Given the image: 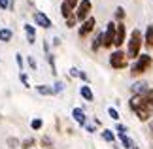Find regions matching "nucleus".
Here are the masks:
<instances>
[{
	"instance_id": "f257e3e1",
	"label": "nucleus",
	"mask_w": 153,
	"mask_h": 149,
	"mask_svg": "<svg viewBox=\"0 0 153 149\" xmlns=\"http://www.w3.org/2000/svg\"><path fill=\"white\" fill-rule=\"evenodd\" d=\"M142 44H144V36L140 28H134L131 32V38L127 42V59H138L142 53Z\"/></svg>"
},
{
	"instance_id": "f03ea898",
	"label": "nucleus",
	"mask_w": 153,
	"mask_h": 149,
	"mask_svg": "<svg viewBox=\"0 0 153 149\" xmlns=\"http://www.w3.org/2000/svg\"><path fill=\"white\" fill-rule=\"evenodd\" d=\"M153 66V59L149 57V55H146V53H142L136 61H134V64L131 66V76H142V74H146L148 70Z\"/></svg>"
},
{
	"instance_id": "7ed1b4c3",
	"label": "nucleus",
	"mask_w": 153,
	"mask_h": 149,
	"mask_svg": "<svg viewBox=\"0 0 153 149\" xmlns=\"http://www.w3.org/2000/svg\"><path fill=\"white\" fill-rule=\"evenodd\" d=\"M108 61H110V66H111V68H115V70H123V68H127V66H128L127 53H125V51H121V49L111 51Z\"/></svg>"
},
{
	"instance_id": "20e7f679",
	"label": "nucleus",
	"mask_w": 153,
	"mask_h": 149,
	"mask_svg": "<svg viewBox=\"0 0 153 149\" xmlns=\"http://www.w3.org/2000/svg\"><path fill=\"white\" fill-rule=\"evenodd\" d=\"M91 10H93L91 0H79L78 8H76V11H74V15H76V19H78V23H83L87 17H91Z\"/></svg>"
},
{
	"instance_id": "39448f33",
	"label": "nucleus",
	"mask_w": 153,
	"mask_h": 149,
	"mask_svg": "<svg viewBox=\"0 0 153 149\" xmlns=\"http://www.w3.org/2000/svg\"><path fill=\"white\" fill-rule=\"evenodd\" d=\"M114 42H115V23L110 21L108 25H106V30L102 32V47H106V49H111Z\"/></svg>"
},
{
	"instance_id": "423d86ee",
	"label": "nucleus",
	"mask_w": 153,
	"mask_h": 149,
	"mask_svg": "<svg viewBox=\"0 0 153 149\" xmlns=\"http://www.w3.org/2000/svg\"><path fill=\"white\" fill-rule=\"evenodd\" d=\"M128 108H131L132 111H138V110H144V108L153 110L151 106L148 104V98H146V96H140V94H132V98L128 100Z\"/></svg>"
},
{
	"instance_id": "0eeeda50",
	"label": "nucleus",
	"mask_w": 153,
	"mask_h": 149,
	"mask_svg": "<svg viewBox=\"0 0 153 149\" xmlns=\"http://www.w3.org/2000/svg\"><path fill=\"white\" fill-rule=\"evenodd\" d=\"M95 27H97V19L95 17H87V19L81 23V27H79V30H78V34H79V38H85V36H89V34L95 30Z\"/></svg>"
},
{
	"instance_id": "6e6552de",
	"label": "nucleus",
	"mask_w": 153,
	"mask_h": 149,
	"mask_svg": "<svg viewBox=\"0 0 153 149\" xmlns=\"http://www.w3.org/2000/svg\"><path fill=\"white\" fill-rule=\"evenodd\" d=\"M125 42H127V27H125V21H121V23L115 25V42H114V45L121 47Z\"/></svg>"
},
{
	"instance_id": "1a4fd4ad",
	"label": "nucleus",
	"mask_w": 153,
	"mask_h": 149,
	"mask_svg": "<svg viewBox=\"0 0 153 149\" xmlns=\"http://www.w3.org/2000/svg\"><path fill=\"white\" fill-rule=\"evenodd\" d=\"M32 19H34V23H36V27H42V28H51L53 27V21L44 13V11H34Z\"/></svg>"
},
{
	"instance_id": "9d476101",
	"label": "nucleus",
	"mask_w": 153,
	"mask_h": 149,
	"mask_svg": "<svg viewBox=\"0 0 153 149\" xmlns=\"http://www.w3.org/2000/svg\"><path fill=\"white\" fill-rule=\"evenodd\" d=\"M132 94H140V96H148V94L153 91V89L148 85L146 81H136V83H132Z\"/></svg>"
},
{
	"instance_id": "9b49d317",
	"label": "nucleus",
	"mask_w": 153,
	"mask_h": 149,
	"mask_svg": "<svg viewBox=\"0 0 153 149\" xmlns=\"http://www.w3.org/2000/svg\"><path fill=\"white\" fill-rule=\"evenodd\" d=\"M72 119L78 125H81V127H83V125L87 123V117H85V111L81 110V108H74L72 110Z\"/></svg>"
},
{
	"instance_id": "f8f14e48",
	"label": "nucleus",
	"mask_w": 153,
	"mask_h": 149,
	"mask_svg": "<svg viewBox=\"0 0 153 149\" xmlns=\"http://www.w3.org/2000/svg\"><path fill=\"white\" fill-rule=\"evenodd\" d=\"M23 28H25V34H27V42L30 45H34V44H36V28H34L30 23H27Z\"/></svg>"
},
{
	"instance_id": "ddd939ff",
	"label": "nucleus",
	"mask_w": 153,
	"mask_h": 149,
	"mask_svg": "<svg viewBox=\"0 0 153 149\" xmlns=\"http://www.w3.org/2000/svg\"><path fill=\"white\" fill-rule=\"evenodd\" d=\"M134 115H136V119H138V121L146 123V121H149V119L153 117V110H149V108H144V110H138V111H134Z\"/></svg>"
},
{
	"instance_id": "4468645a",
	"label": "nucleus",
	"mask_w": 153,
	"mask_h": 149,
	"mask_svg": "<svg viewBox=\"0 0 153 149\" xmlns=\"http://www.w3.org/2000/svg\"><path fill=\"white\" fill-rule=\"evenodd\" d=\"M79 94H81V98H83V100H87V102H93V98H95V94H93L91 87L87 85V83L79 87Z\"/></svg>"
},
{
	"instance_id": "2eb2a0df",
	"label": "nucleus",
	"mask_w": 153,
	"mask_h": 149,
	"mask_svg": "<svg viewBox=\"0 0 153 149\" xmlns=\"http://www.w3.org/2000/svg\"><path fill=\"white\" fill-rule=\"evenodd\" d=\"M36 93H40L42 96H53V94H55V89L51 85H36Z\"/></svg>"
},
{
	"instance_id": "dca6fc26",
	"label": "nucleus",
	"mask_w": 153,
	"mask_h": 149,
	"mask_svg": "<svg viewBox=\"0 0 153 149\" xmlns=\"http://www.w3.org/2000/svg\"><path fill=\"white\" fill-rule=\"evenodd\" d=\"M144 44L148 47H153V23L148 25V28H146V32H144Z\"/></svg>"
},
{
	"instance_id": "f3484780",
	"label": "nucleus",
	"mask_w": 153,
	"mask_h": 149,
	"mask_svg": "<svg viewBox=\"0 0 153 149\" xmlns=\"http://www.w3.org/2000/svg\"><path fill=\"white\" fill-rule=\"evenodd\" d=\"M100 136H102V140H104V142H108V144L114 145V142H115V134H114V130L104 128L102 132H100Z\"/></svg>"
},
{
	"instance_id": "a211bd4d",
	"label": "nucleus",
	"mask_w": 153,
	"mask_h": 149,
	"mask_svg": "<svg viewBox=\"0 0 153 149\" xmlns=\"http://www.w3.org/2000/svg\"><path fill=\"white\" fill-rule=\"evenodd\" d=\"M61 15L64 17V19H66V17H70V15H74V10L66 4V0H62V4H61Z\"/></svg>"
},
{
	"instance_id": "6ab92c4d",
	"label": "nucleus",
	"mask_w": 153,
	"mask_h": 149,
	"mask_svg": "<svg viewBox=\"0 0 153 149\" xmlns=\"http://www.w3.org/2000/svg\"><path fill=\"white\" fill-rule=\"evenodd\" d=\"M117 136H119V140H121V144H123V147H125V149H132L134 147V142L128 138L127 134H117Z\"/></svg>"
},
{
	"instance_id": "aec40b11",
	"label": "nucleus",
	"mask_w": 153,
	"mask_h": 149,
	"mask_svg": "<svg viewBox=\"0 0 153 149\" xmlns=\"http://www.w3.org/2000/svg\"><path fill=\"white\" fill-rule=\"evenodd\" d=\"M13 38V32L10 28H0V42H10Z\"/></svg>"
},
{
	"instance_id": "412c9836",
	"label": "nucleus",
	"mask_w": 153,
	"mask_h": 149,
	"mask_svg": "<svg viewBox=\"0 0 153 149\" xmlns=\"http://www.w3.org/2000/svg\"><path fill=\"white\" fill-rule=\"evenodd\" d=\"M100 47H102V32H98V34H97V38L93 40V44H91V49L97 53L98 49H100Z\"/></svg>"
},
{
	"instance_id": "4be33fe9",
	"label": "nucleus",
	"mask_w": 153,
	"mask_h": 149,
	"mask_svg": "<svg viewBox=\"0 0 153 149\" xmlns=\"http://www.w3.org/2000/svg\"><path fill=\"white\" fill-rule=\"evenodd\" d=\"M34 145H36V140L34 138H25V140H21V144H19L21 149H32Z\"/></svg>"
},
{
	"instance_id": "5701e85b",
	"label": "nucleus",
	"mask_w": 153,
	"mask_h": 149,
	"mask_svg": "<svg viewBox=\"0 0 153 149\" xmlns=\"http://www.w3.org/2000/svg\"><path fill=\"white\" fill-rule=\"evenodd\" d=\"M42 127H44V121L40 117H36V119H32V121H30V128L32 130H40Z\"/></svg>"
},
{
	"instance_id": "b1692460",
	"label": "nucleus",
	"mask_w": 153,
	"mask_h": 149,
	"mask_svg": "<svg viewBox=\"0 0 153 149\" xmlns=\"http://www.w3.org/2000/svg\"><path fill=\"white\" fill-rule=\"evenodd\" d=\"M115 17H117V21H125V8H123V6H117L115 8Z\"/></svg>"
},
{
	"instance_id": "393cba45",
	"label": "nucleus",
	"mask_w": 153,
	"mask_h": 149,
	"mask_svg": "<svg viewBox=\"0 0 153 149\" xmlns=\"http://www.w3.org/2000/svg\"><path fill=\"white\" fill-rule=\"evenodd\" d=\"M64 23H66V28H74L76 25H78V19H76V15H70L64 19Z\"/></svg>"
},
{
	"instance_id": "a878e982",
	"label": "nucleus",
	"mask_w": 153,
	"mask_h": 149,
	"mask_svg": "<svg viewBox=\"0 0 153 149\" xmlns=\"http://www.w3.org/2000/svg\"><path fill=\"white\" fill-rule=\"evenodd\" d=\"M48 62H49V66H51V74H53V76H57V66H55V57H53L51 53H48Z\"/></svg>"
},
{
	"instance_id": "bb28decb",
	"label": "nucleus",
	"mask_w": 153,
	"mask_h": 149,
	"mask_svg": "<svg viewBox=\"0 0 153 149\" xmlns=\"http://www.w3.org/2000/svg\"><path fill=\"white\" fill-rule=\"evenodd\" d=\"M40 145H42L44 149H49V147L53 145V142H51L49 136H42V140H40Z\"/></svg>"
},
{
	"instance_id": "cd10ccee",
	"label": "nucleus",
	"mask_w": 153,
	"mask_h": 149,
	"mask_svg": "<svg viewBox=\"0 0 153 149\" xmlns=\"http://www.w3.org/2000/svg\"><path fill=\"white\" fill-rule=\"evenodd\" d=\"M108 115H110L111 119H114V121H119V119H121V115H119V111H117L115 108H111V106H110V108H108Z\"/></svg>"
},
{
	"instance_id": "c85d7f7f",
	"label": "nucleus",
	"mask_w": 153,
	"mask_h": 149,
	"mask_svg": "<svg viewBox=\"0 0 153 149\" xmlns=\"http://www.w3.org/2000/svg\"><path fill=\"white\" fill-rule=\"evenodd\" d=\"M6 144H8V147H10V149H17L21 142L17 140V138H8V140H6Z\"/></svg>"
},
{
	"instance_id": "c756f323",
	"label": "nucleus",
	"mask_w": 153,
	"mask_h": 149,
	"mask_svg": "<svg viewBox=\"0 0 153 149\" xmlns=\"http://www.w3.org/2000/svg\"><path fill=\"white\" fill-rule=\"evenodd\" d=\"M19 79L23 81V85H25L27 89L30 87V83H28V76H27V74H23V72H21V74H19Z\"/></svg>"
},
{
	"instance_id": "7c9ffc66",
	"label": "nucleus",
	"mask_w": 153,
	"mask_h": 149,
	"mask_svg": "<svg viewBox=\"0 0 153 149\" xmlns=\"http://www.w3.org/2000/svg\"><path fill=\"white\" fill-rule=\"evenodd\" d=\"M28 61V66H30V70H34V72H36V68H38V64H36V61H34V57H28L27 59Z\"/></svg>"
},
{
	"instance_id": "2f4dec72",
	"label": "nucleus",
	"mask_w": 153,
	"mask_h": 149,
	"mask_svg": "<svg viewBox=\"0 0 153 149\" xmlns=\"http://www.w3.org/2000/svg\"><path fill=\"white\" fill-rule=\"evenodd\" d=\"M115 130H117V134H125L127 132V127H125V125H121V123H117Z\"/></svg>"
},
{
	"instance_id": "473e14b6",
	"label": "nucleus",
	"mask_w": 153,
	"mask_h": 149,
	"mask_svg": "<svg viewBox=\"0 0 153 149\" xmlns=\"http://www.w3.org/2000/svg\"><path fill=\"white\" fill-rule=\"evenodd\" d=\"M53 89H55V94H57V93H61L62 89H64V83H62V81H57V83H55V87H53Z\"/></svg>"
},
{
	"instance_id": "72a5a7b5",
	"label": "nucleus",
	"mask_w": 153,
	"mask_h": 149,
	"mask_svg": "<svg viewBox=\"0 0 153 149\" xmlns=\"http://www.w3.org/2000/svg\"><path fill=\"white\" fill-rule=\"evenodd\" d=\"M15 61H17V66H19L21 72H23V57H21V53H17V55H15Z\"/></svg>"
},
{
	"instance_id": "f704fd0d",
	"label": "nucleus",
	"mask_w": 153,
	"mask_h": 149,
	"mask_svg": "<svg viewBox=\"0 0 153 149\" xmlns=\"http://www.w3.org/2000/svg\"><path fill=\"white\" fill-rule=\"evenodd\" d=\"M66 4H68L72 10H76V8H78V4H79V0H66Z\"/></svg>"
},
{
	"instance_id": "c9c22d12",
	"label": "nucleus",
	"mask_w": 153,
	"mask_h": 149,
	"mask_svg": "<svg viewBox=\"0 0 153 149\" xmlns=\"http://www.w3.org/2000/svg\"><path fill=\"white\" fill-rule=\"evenodd\" d=\"M10 8V0H0V10H8Z\"/></svg>"
},
{
	"instance_id": "e433bc0d",
	"label": "nucleus",
	"mask_w": 153,
	"mask_h": 149,
	"mask_svg": "<svg viewBox=\"0 0 153 149\" xmlns=\"http://www.w3.org/2000/svg\"><path fill=\"white\" fill-rule=\"evenodd\" d=\"M70 76H72V77H78L79 76V70L78 68H70Z\"/></svg>"
},
{
	"instance_id": "4c0bfd02",
	"label": "nucleus",
	"mask_w": 153,
	"mask_h": 149,
	"mask_svg": "<svg viewBox=\"0 0 153 149\" xmlns=\"http://www.w3.org/2000/svg\"><path fill=\"white\" fill-rule=\"evenodd\" d=\"M83 127L87 128V132H95V130H97V128H95V125H87V123H85Z\"/></svg>"
},
{
	"instance_id": "58836bf2",
	"label": "nucleus",
	"mask_w": 153,
	"mask_h": 149,
	"mask_svg": "<svg viewBox=\"0 0 153 149\" xmlns=\"http://www.w3.org/2000/svg\"><path fill=\"white\" fill-rule=\"evenodd\" d=\"M78 77H79V79H83L85 83H87V81H89V76H87L85 72H79V76H78Z\"/></svg>"
},
{
	"instance_id": "ea45409f",
	"label": "nucleus",
	"mask_w": 153,
	"mask_h": 149,
	"mask_svg": "<svg viewBox=\"0 0 153 149\" xmlns=\"http://www.w3.org/2000/svg\"><path fill=\"white\" fill-rule=\"evenodd\" d=\"M132 149H138V145H136V144H134V147H132Z\"/></svg>"
},
{
	"instance_id": "a19ab883",
	"label": "nucleus",
	"mask_w": 153,
	"mask_h": 149,
	"mask_svg": "<svg viewBox=\"0 0 153 149\" xmlns=\"http://www.w3.org/2000/svg\"><path fill=\"white\" fill-rule=\"evenodd\" d=\"M151 132H153V128H151Z\"/></svg>"
},
{
	"instance_id": "79ce46f5",
	"label": "nucleus",
	"mask_w": 153,
	"mask_h": 149,
	"mask_svg": "<svg viewBox=\"0 0 153 149\" xmlns=\"http://www.w3.org/2000/svg\"><path fill=\"white\" fill-rule=\"evenodd\" d=\"M49 149H53V147H49Z\"/></svg>"
}]
</instances>
